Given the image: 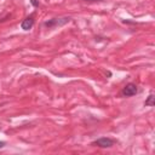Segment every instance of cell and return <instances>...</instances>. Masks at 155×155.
<instances>
[{"label":"cell","mask_w":155,"mask_h":155,"mask_svg":"<svg viewBox=\"0 0 155 155\" xmlns=\"http://www.w3.org/2000/svg\"><path fill=\"white\" fill-rule=\"evenodd\" d=\"M85 1H98V0H85Z\"/></svg>","instance_id":"8"},{"label":"cell","mask_w":155,"mask_h":155,"mask_svg":"<svg viewBox=\"0 0 155 155\" xmlns=\"http://www.w3.org/2000/svg\"><path fill=\"white\" fill-rule=\"evenodd\" d=\"M154 94L153 93H150L149 94V97H148V99L144 102V105H149V107H154Z\"/></svg>","instance_id":"5"},{"label":"cell","mask_w":155,"mask_h":155,"mask_svg":"<svg viewBox=\"0 0 155 155\" xmlns=\"http://www.w3.org/2000/svg\"><path fill=\"white\" fill-rule=\"evenodd\" d=\"M70 21L69 17H64V18H52V19H48L44 23L45 27L47 28H54V27H59V25H63L65 23H68Z\"/></svg>","instance_id":"1"},{"label":"cell","mask_w":155,"mask_h":155,"mask_svg":"<svg viewBox=\"0 0 155 155\" xmlns=\"http://www.w3.org/2000/svg\"><path fill=\"white\" fill-rule=\"evenodd\" d=\"M33 24H34V18H33V17H28V18H25V19L22 22L21 28H22L23 30H29V29H31Z\"/></svg>","instance_id":"4"},{"label":"cell","mask_w":155,"mask_h":155,"mask_svg":"<svg viewBox=\"0 0 155 155\" xmlns=\"http://www.w3.org/2000/svg\"><path fill=\"white\" fill-rule=\"evenodd\" d=\"M138 92V88H137V86L134 85V84H127L124 88H122V91H121V93H122V96H125V97H131V96H134L136 93Z\"/></svg>","instance_id":"3"},{"label":"cell","mask_w":155,"mask_h":155,"mask_svg":"<svg viewBox=\"0 0 155 155\" xmlns=\"http://www.w3.org/2000/svg\"><path fill=\"white\" fill-rule=\"evenodd\" d=\"M92 145H97V147H101V148H110V147L114 145V140L111 138L103 137V138H99V139L94 140L92 143Z\"/></svg>","instance_id":"2"},{"label":"cell","mask_w":155,"mask_h":155,"mask_svg":"<svg viewBox=\"0 0 155 155\" xmlns=\"http://www.w3.org/2000/svg\"><path fill=\"white\" fill-rule=\"evenodd\" d=\"M5 144H6L5 142H2V140H0V148H4V147H5Z\"/></svg>","instance_id":"7"},{"label":"cell","mask_w":155,"mask_h":155,"mask_svg":"<svg viewBox=\"0 0 155 155\" xmlns=\"http://www.w3.org/2000/svg\"><path fill=\"white\" fill-rule=\"evenodd\" d=\"M30 2H31L34 6H39V1H38V0H30Z\"/></svg>","instance_id":"6"}]
</instances>
